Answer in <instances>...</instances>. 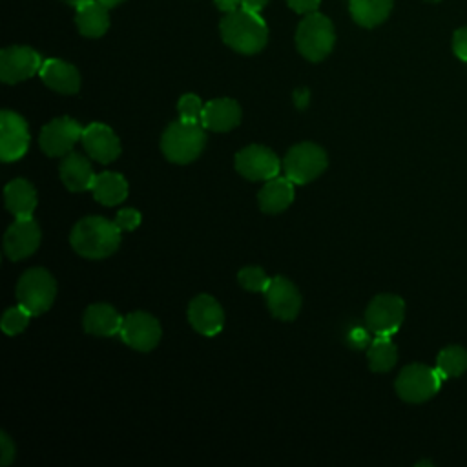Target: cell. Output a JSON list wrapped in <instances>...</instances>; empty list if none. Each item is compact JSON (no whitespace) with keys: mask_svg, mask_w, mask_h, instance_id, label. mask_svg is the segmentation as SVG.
<instances>
[{"mask_svg":"<svg viewBox=\"0 0 467 467\" xmlns=\"http://www.w3.org/2000/svg\"><path fill=\"white\" fill-rule=\"evenodd\" d=\"M219 31L223 42L243 55L259 53L268 40V26L263 16L243 5L223 16Z\"/></svg>","mask_w":467,"mask_h":467,"instance_id":"1","label":"cell"},{"mask_svg":"<svg viewBox=\"0 0 467 467\" xmlns=\"http://www.w3.org/2000/svg\"><path fill=\"white\" fill-rule=\"evenodd\" d=\"M120 228L115 221L99 215L80 219L69 235V243L77 254L88 259H102L111 255L120 244Z\"/></svg>","mask_w":467,"mask_h":467,"instance_id":"2","label":"cell"},{"mask_svg":"<svg viewBox=\"0 0 467 467\" xmlns=\"http://www.w3.org/2000/svg\"><path fill=\"white\" fill-rule=\"evenodd\" d=\"M336 44V31L328 16L323 13H308L296 29L297 51L310 62L327 58Z\"/></svg>","mask_w":467,"mask_h":467,"instance_id":"3","label":"cell"},{"mask_svg":"<svg viewBox=\"0 0 467 467\" xmlns=\"http://www.w3.org/2000/svg\"><path fill=\"white\" fill-rule=\"evenodd\" d=\"M204 142L206 137L202 131V124H193L179 119L171 122L162 133L161 148L170 162L188 164L201 155Z\"/></svg>","mask_w":467,"mask_h":467,"instance_id":"4","label":"cell"},{"mask_svg":"<svg viewBox=\"0 0 467 467\" xmlns=\"http://www.w3.org/2000/svg\"><path fill=\"white\" fill-rule=\"evenodd\" d=\"M441 376L436 367L410 363L403 367L396 378V394L407 403H423L434 398L441 387Z\"/></svg>","mask_w":467,"mask_h":467,"instance_id":"5","label":"cell"},{"mask_svg":"<svg viewBox=\"0 0 467 467\" xmlns=\"http://www.w3.org/2000/svg\"><path fill=\"white\" fill-rule=\"evenodd\" d=\"M57 283L53 275L44 268H31L22 274L16 285V299L33 316H40L55 301Z\"/></svg>","mask_w":467,"mask_h":467,"instance_id":"6","label":"cell"},{"mask_svg":"<svg viewBox=\"0 0 467 467\" xmlns=\"http://www.w3.org/2000/svg\"><path fill=\"white\" fill-rule=\"evenodd\" d=\"M327 164V153L321 150V146L314 142H301L292 146L283 159L285 175L294 184H306L314 181L325 171Z\"/></svg>","mask_w":467,"mask_h":467,"instance_id":"7","label":"cell"},{"mask_svg":"<svg viewBox=\"0 0 467 467\" xmlns=\"http://www.w3.org/2000/svg\"><path fill=\"white\" fill-rule=\"evenodd\" d=\"M405 319V301L396 294L376 296L367 310L365 323L374 336H392Z\"/></svg>","mask_w":467,"mask_h":467,"instance_id":"8","label":"cell"},{"mask_svg":"<svg viewBox=\"0 0 467 467\" xmlns=\"http://www.w3.org/2000/svg\"><path fill=\"white\" fill-rule=\"evenodd\" d=\"M42 57L27 46H9L0 51V78L5 84H16L31 78L42 67Z\"/></svg>","mask_w":467,"mask_h":467,"instance_id":"9","label":"cell"},{"mask_svg":"<svg viewBox=\"0 0 467 467\" xmlns=\"http://www.w3.org/2000/svg\"><path fill=\"white\" fill-rule=\"evenodd\" d=\"M84 128L69 119V117H58L47 122L40 131V148L49 157H62L71 153L77 140H82Z\"/></svg>","mask_w":467,"mask_h":467,"instance_id":"10","label":"cell"},{"mask_svg":"<svg viewBox=\"0 0 467 467\" xmlns=\"http://www.w3.org/2000/svg\"><path fill=\"white\" fill-rule=\"evenodd\" d=\"M235 170L248 181H268L279 175L281 162L266 146L252 144L237 151Z\"/></svg>","mask_w":467,"mask_h":467,"instance_id":"11","label":"cell"},{"mask_svg":"<svg viewBox=\"0 0 467 467\" xmlns=\"http://www.w3.org/2000/svg\"><path fill=\"white\" fill-rule=\"evenodd\" d=\"M159 321L146 312H131L124 316L119 336L126 345L139 352H150L161 341Z\"/></svg>","mask_w":467,"mask_h":467,"instance_id":"12","label":"cell"},{"mask_svg":"<svg viewBox=\"0 0 467 467\" xmlns=\"http://www.w3.org/2000/svg\"><path fill=\"white\" fill-rule=\"evenodd\" d=\"M29 146L27 122L15 111L4 109L0 113V157L4 162L18 161L26 155Z\"/></svg>","mask_w":467,"mask_h":467,"instance_id":"13","label":"cell"},{"mask_svg":"<svg viewBox=\"0 0 467 467\" xmlns=\"http://www.w3.org/2000/svg\"><path fill=\"white\" fill-rule=\"evenodd\" d=\"M40 244V228L33 217H20L5 230L4 252L11 261L31 255Z\"/></svg>","mask_w":467,"mask_h":467,"instance_id":"14","label":"cell"},{"mask_svg":"<svg viewBox=\"0 0 467 467\" xmlns=\"http://www.w3.org/2000/svg\"><path fill=\"white\" fill-rule=\"evenodd\" d=\"M188 321L199 334L212 337L223 330L224 312L212 296L201 294L190 301Z\"/></svg>","mask_w":467,"mask_h":467,"instance_id":"15","label":"cell"},{"mask_svg":"<svg viewBox=\"0 0 467 467\" xmlns=\"http://www.w3.org/2000/svg\"><path fill=\"white\" fill-rule=\"evenodd\" d=\"M82 146L93 161L108 164L120 155V142L113 130L106 124L93 122L84 128Z\"/></svg>","mask_w":467,"mask_h":467,"instance_id":"16","label":"cell"},{"mask_svg":"<svg viewBox=\"0 0 467 467\" xmlns=\"http://www.w3.org/2000/svg\"><path fill=\"white\" fill-rule=\"evenodd\" d=\"M266 294V305L274 317L292 321L301 308V296L286 277H272Z\"/></svg>","mask_w":467,"mask_h":467,"instance_id":"17","label":"cell"},{"mask_svg":"<svg viewBox=\"0 0 467 467\" xmlns=\"http://www.w3.org/2000/svg\"><path fill=\"white\" fill-rule=\"evenodd\" d=\"M42 82L53 91L73 95L80 88V73L78 69L60 58H46L38 71Z\"/></svg>","mask_w":467,"mask_h":467,"instance_id":"18","label":"cell"},{"mask_svg":"<svg viewBox=\"0 0 467 467\" xmlns=\"http://www.w3.org/2000/svg\"><path fill=\"white\" fill-rule=\"evenodd\" d=\"M241 122V108L234 99H213L204 104L201 124L210 131H230Z\"/></svg>","mask_w":467,"mask_h":467,"instance_id":"19","label":"cell"},{"mask_svg":"<svg viewBox=\"0 0 467 467\" xmlns=\"http://www.w3.org/2000/svg\"><path fill=\"white\" fill-rule=\"evenodd\" d=\"M109 7L99 0H88L75 7V24L82 36L99 38L109 27Z\"/></svg>","mask_w":467,"mask_h":467,"instance_id":"20","label":"cell"},{"mask_svg":"<svg viewBox=\"0 0 467 467\" xmlns=\"http://www.w3.org/2000/svg\"><path fill=\"white\" fill-rule=\"evenodd\" d=\"M95 177L97 175L93 173L89 161L77 151L67 153L60 162V179L71 192L91 190Z\"/></svg>","mask_w":467,"mask_h":467,"instance_id":"21","label":"cell"},{"mask_svg":"<svg viewBox=\"0 0 467 467\" xmlns=\"http://www.w3.org/2000/svg\"><path fill=\"white\" fill-rule=\"evenodd\" d=\"M122 316L108 303H95L84 312V330L93 336H117L122 327Z\"/></svg>","mask_w":467,"mask_h":467,"instance_id":"22","label":"cell"},{"mask_svg":"<svg viewBox=\"0 0 467 467\" xmlns=\"http://www.w3.org/2000/svg\"><path fill=\"white\" fill-rule=\"evenodd\" d=\"M257 199L259 208L265 213H279L294 201V182L286 175L268 179L266 184L261 188Z\"/></svg>","mask_w":467,"mask_h":467,"instance_id":"23","label":"cell"},{"mask_svg":"<svg viewBox=\"0 0 467 467\" xmlns=\"http://www.w3.org/2000/svg\"><path fill=\"white\" fill-rule=\"evenodd\" d=\"M4 195H5L7 210L16 219L33 217V212L36 208V192L29 181L15 179V181L7 182Z\"/></svg>","mask_w":467,"mask_h":467,"instance_id":"24","label":"cell"},{"mask_svg":"<svg viewBox=\"0 0 467 467\" xmlns=\"http://www.w3.org/2000/svg\"><path fill=\"white\" fill-rule=\"evenodd\" d=\"M394 7V0H348L352 20L361 27H376L383 24Z\"/></svg>","mask_w":467,"mask_h":467,"instance_id":"25","label":"cell"},{"mask_svg":"<svg viewBox=\"0 0 467 467\" xmlns=\"http://www.w3.org/2000/svg\"><path fill=\"white\" fill-rule=\"evenodd\" d=\"M91 192L100 204L115 206L128 197V182L120 173L104 171L95 177Z\"/></svg>","mask_w":467,"mask_h":467,"instance_id":"26","label":"cell"},{"mask_svg":"<svg viewBox=\"0 0 467 467\" xmlns=\"http://www.w3.org/2000/svg\"><path fill=\"white\" fill-rule=\"evenodd\" d=\"M367 359L370 370L389 372L398 361V350L390 341V336H376L367 348Z\"/></svg>","mask_w":467,"mask_h":467,"instance_id":"27","label":"cell"},{"mask_svg":"<svg viewBox=\"0 0 467 467\" xmlns=\"http://www.w3.org/2000/svg\"><path fill=\"white\" fill-rule=\"evenodd\" d=\"M436 370L443 379H452L467 370V350L462 345H447L436 356Z\"/></svg>","mask_w":467,"mask_h":467,"instance_id":"28","label":"cell"},{"mask_svg":"<svg viewBox=\"0 0 467 467\" xmlns=\"http://www.w3.org/2000/svg\"><path fill=\"white\" fill-rule=\"evenodd\" d=\"M31 316H33V314H31L26 306H22V305L18 303V306H11V308H7V310L4 312V316H2V330H4L7 336H16V334H20V332L27 327Z\"/></svg>","mask_w":467,"mask_h":467,"instance_id":"29","label":"cell"},{"mask_svg":"<svg viewBox=\"0 0 467 467\" xmlns=\"http://www.w3.org/2000/svg\"><path fill=\"white\" fill-rule=\"evenodd\" d=\"M239 285L248 292H266L270 286V277L259 266H246L237 274Z\"/></svg>","mask_w":467,"mask_h":467,"instance_id":"30","label":"cell"},{"mask_svg":"<svg viewBox=\"0 0 467 467\" xmlns=\"http://www.w3.org/2000/svg\"><path fill=\"white\" fill-rule=\"evenodd\" d=\"M202 109H204L202 100H201L197 95H193V93H186V95H182V97L179 99L177 111H179L181 120L193 122V124H201Z\"/></svg>","mask_w":467,"mask_h":467,"instance_id":"31","label":"cell"},{"mask_svg":"<svg viewBox=\"0 0 467 467\" xmlns=\"http://www.w3.org/2000/svg\"><path fill=\"white\" fill-rule=\"evenodd\" d=\"M115 224L122 230V232H131L140 224V213L133 208H122L117 217H115Z\"/></svg>","mask_w":467,"mask_h":467,"instance_id":"32","label":"cell"},{"mask_svg":"<svg viewBox=\"0 0 467 467\" xmlns=\"http://www.w3.org/2000/svg\"><path fill=\"white\" fill-rule=\"evenodd\" d=\"M452 53L462 62H467V26L458 27L452 33Z\"/></svg>","mask_w":467,"mask_h":467,"instance_id":"33","label":"cell"},{"mask_svg":"<svg viewBox=\"0 0 467 467\" xmlns=\"http://www.w3.org/2000/svg\"><path fill=\"white\" fill-rule=\"evenodd\" d=\"M0 463L5 467L15 460V445L5 432L0 434Z\"/></svg>","mask_w":467,"mask_h":467,"instance_id":"34","label":"cell"},{"mask_svg":"<svg viewBox=\"0 0 467 467\" xmlns=\"http://www.w3.org/2000/svg\"><path fill=\"white\" fill-rule=\"evenodd\" d=\"M286 2L296 13H301V15H308V13L317 11V7L321 4V0H286Z\"/></svg>","mask_w":467,"mask_h":467,"instance_id":"35","label":"cell"},{"mask_svg":"<svg viewBox=\"0 0 467 467\" xmlns=\"http://www.w3.org/2000/svg\"><path fill=\"white\" fill-rule=\"evenodd\" d=\"M213 4H215V7H217L219 11H223L224 15H226V13L235 11L237 7H241V5H243V4H241V0H213Z\"/></svg>","mask_w":467,"mask_h":467,"instance_id":"36","label":"cell"},{"mask_svg":"<svg viewBox=\"0 0 467 467\" xmlns=\"http://www.w3.org/2000/svg\"><path fill=\"white\" fill-rule=\"evenodd\" d=\"M270 0H241V4H243V7H248V9H252V11H263L265 9V5L268 4Z\"/></svg>","mask_w":467,"mask_h":467,"instance_id":"37","label":"cell"},{"mask_svg":"<svg viewBox=\"0 0 467 467\" xmlns=\"http://www.w3.org/2000/svg\"><path fill=\"white\" fill-rule=\"evenodd\" d=\"M296 100H297V104H299V106H305V102L308 100V91H306V89H299V91H296Z\"/></svg>","mask_w":467,"mask_h":467,"instance_id":"38","label":"cell"},{"mask_svg":"<svg viewBox=\"0 0 467 467\" xmlns=\"http://www.w3.org/2000/svg\"><path fill=\"white\" fill-rule=\"evenodd\" d=\"M100 4H104L106 7H117L119 4H122V2H126V0H99Z\"/></svg>","mask_w":467,"mask_h":467,"instance_id":"39","label":"cell"},{"mask_svg":"<svg viewBox=\"0 0 467 467\" xmlns=\"http://www.w3.org/2000/svg\"><path fill=\"white\" fill-rule=\"evenodd\" d=\"M66 4H69V5H73V7H77V5H80L82 2H88V0H64Z\"/></svg>","mask_w":467,"mask_h":467,"instance_id":"40","label":"cell"},{"mask_svg":"<svg viewBox=\"0 0 467 467\" xmlns=\"http://www.w3.org/2000/svg\"><path fill=\"white\" fill-rule=\"evenodd\" d=\"M429 2H438V0H429Z\"/></svg>","mask_w":467,"mask_h":467,"instance_id":"41","label":"cell"}]
</instances>
